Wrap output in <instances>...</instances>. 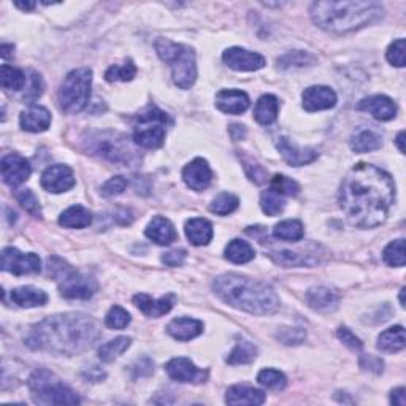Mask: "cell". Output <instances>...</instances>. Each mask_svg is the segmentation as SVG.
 <instances>
[{
    "label": "cell",
    "instance_id": "cell-3",
    "mask_svg": "<svg viewBox=\"0 0 406 406\" xmlns=\"http://www.w3.org/2000/svg\"><path fill=\"white\" fill-rule=\"evenodd\" d=\"M213 289L225 303L251 315H273L280 310V299L265 283L240 275H223L214 280Z\"/></svg>",
    "mask_w": 406,
    "mask_h": 406
},
{
    "label": "cell",
    "instance_id": "cell-16",
    "mask_svg": "<svg viewBox=\"0 0 406 406\" xmlns=\"http://www.w3.org/2000/svg\"><path fill=\"white\" fill-rule=\"evenodd\" d=\"M183 179L190 189L202 193V190H205L211 184V168L205 159L197 158L183 168Z\"/></svg>",
    "mask_w": 406,
    "mask_h": 406
},
{
    "label": "cell",
    "instance_id": "cell-8",
    "mask_svg": "<svg viewBox=\"0 0 406 406\" xmlns=\"http://www.w3.org/2000/svg\"><path fill=\"white\" fill-rule=\"evenodd\" d=\"M168 123H170V118L167 113L151 107L148 112L137 118L133 142L148 149L160 148L165 140V127Z\"/></svg>",
    "mask_w": 406,
    "mask_h": 406
},
{
    "label": "cell",
    "instance_id": "cell-32",
    "mask_svg": "<svg viewBox=\"0 0 406 406\" xmlns=\"http://www.w3.org/2000/svg\"><path fill=\"white\" fill-rule=\"evenodd\" d=\"M381 144L382 140L379 133L370 129L359 130L356 135L351 138V148L352 151H356V153H370V151L379 149Z\"/></svg>",
    "mask_w": 406,
    "mask_h": 406
},
{
    "label": "cell",
    "instance_id": "cell-2",
    "mask_svg": "<svg viewBox=\"0 0 406 406\" xmlns=\"http://www.w3.org/2000/svg\"><path fill=\"white\" fill-rule=\"evenodd\" d=\"M98 338L100 329L94 319L80 313H66L36 324L27 335L26 345L31 349L57 356H77L91 349Z\"/></svg>",
    "mask_w": 406,
    "mask_h": 406
},
{
    "label": "cell",
    "instance_id": "cell-42",
    "mask_svg": "<svg viewBox=\"0 0 406 406\" xmlns=\"http://www.w3.org/2000/svg\"><path fill=\"white\" fill-rule=\"evenodd\" d=\"M270 189H273L275 193L283 197H294L299 194L300 186L297 184V181H294L292 178H287L284 175H275L271 178Z\"/></svg>",
    "mask_w": 406,
    "mask_h": 406
},
{
    "label": "cell",
    "instance_id": "cell-53",
    "mask_svg": "<svg viewBox=\"0 0 406 406\" xmlns=\"http://www.w3.org/2000/svg\"><path fill=\"white\" fill-rule=\"evenodd\" d=\"M184 260H186V251H183V249L165 253L164 256H162V262L168 266H179L184 264Z\"/></svg>",
    "mask_w": 406,
    "mask_h": 406
},
{
    "label": "cell",
    "instance_id": "cell-36",
    "mask_svg": "<svg viewBox=\"0 0 406 406\" xmlns=\"http://www.w3.org/2000/svg\"><path fill=\"white\" fill-rule=\"evenodd\" d=\"M257 357V347L254 346L251 341L243 340L240 343H236L234 351L229 354L227 363L230 365H245L251 363L254 359Z\"/></svg>",
    "mask_w": 406,
    "mask_h": 406
},
{
    "label": "cell",
    "instance_id": "cell-57",
    "mask_svg": "<svg viewBox=\"0 0 406 406\" xmlns=\"http://www.w3.org/2000/svg\"><path fill=\"white\" fill-rule=\"evenodd\" d=\"M15 5L18 8H21V10H26V11H29V10H33L36 8V2H15Z\"/></svg>",
    "mask_w": 406,
    "mask_h": 406
},
{
    "label": "cell",
    "instance_id": "cell-40",
    "mask_svg": "<svg viewBox=\"0 0 406 406\" xmlns=\"http://www.w3.org/2000/svg\"><path fill=\"white\" fill-rule=\"evenodd\" d=\"M239 205H240L239 197L229 193H223L211 202L210 210L214 214H219V216H225V214L234 213L236 208H239Z\"/></svg>",
    "mask_w": 406,
    "mask_h": 406
},
{
    "label": "cell",
    "instance_id": "cell-5",
    "mask_svg": "<svg viewBox=\"0 0 406 406\" xmlns=\"http://www.w3.org/2000/svg\"><path fill=\"white\" fill-rule=\"evenodd\" d=\"M154 46L160 59L172 67L173 81H175L178 88H193L197 80V62L194 50L167 38H159Z\"/></svg>",
    "mask_w": 406,
    "mask_h": 406
},
{
    "label": "cell",
    "instance_id": "cell-37",
    "mask_svg": "<svg viewBox=\"0 0 406 406\" xmlns=\"http://www.w3.org/2000/svg\"><path fill=\"white\" fill-rule=\"evenodd\" d=\"M0 83L5 89L10 91H21L26 84V75L21 70L10 66H2L0 68Z\"/></svg>",
    "mask_w": 406,
    "mask_h": 406
},
{
    "label": "cell",
    "instance_id": "cell-9",
    "mask_svg": "<svg viewBox=\"0 0 406 406\" xmlns=\"http://www.w3.org/2000/svg\"><path fill=\"white\" fill-rule=\"evenodd\" d=\"M91 151L94 154L102 156L114 164H132L137 159V151L132 148V144L127 142L124 135L113 132L98 133L91 140Z\"/></svg>",
    "mask_w": 406,
    "mask_h": 406
},
{
    "label": "cell",
    "instance_id": "cell-47",
    "mask_svg": "<svg viewBox=\"0 0 406 406\" xmlns=\"http://www.w3.org/2000/svg\"><path fill=\"white\" fill-rule=\"evenodd\" d=\"M276 338L280 340L283 345L297 346L306 340V333L303 329H299V327H284L276 333Z\"/></svg>",
    "mask_w": 406,
    "mask_h": 406
},
{
    "label": "cell",
    "instance_id": "cell-25",
    "mask_svg": "<svg viewBox=\"0 0 406 406\" xmlns=\"http://www.w3.org/2000/svg\"><path fill=\"white\" fill-rule=\"evenodd\" d=\"M225 402L229 405H251L257 406L265 402V393L259 389L248 386H232L225 396Z\"/></svg>",
    "mask_w": 406,
    "mask_h": 406
},
{
    "label": "cell",
    "instance_id": "cell-31",
    "mask_svg": "<svg viewBox=\"0 0 406 406\" xmlns=\"http://www.w3.org/2000/svg\"><path fill=\"white\" fill-rule=\"evenodd\" d=\"M406 345L405 329L402 326L391 327L378 336V347L384 352H398Z\"/></svg>",
    "mask_w": 406,
    "mask_h": 406
},
{
    "label": "cell",
    "instance_id": "cell-28",
    "mask_svg": "<svg viewBox=\"0 0 406 406\" xmlns=\"http://www.w3.org/2000/svg\"><path fill=\"white\" fill-rule=\"evenodd\" d=\"M11 300L21 308H36V306H43L48 301V295L42 289L26 286L11 291Z\"/></svg>",
    "mask_w": 406,
    "mask_h": 406
},
{
    "label": "cell",
    "instance_id": "cell-46",
    "mask_svg": "<svg viewBox=\"0 0 406 406\" xmlns=\"http://www.w3.org/2000/svg\"><path fill=\"white\" fill-rule=\"evenodd\" d=\"M270 256L276 264L284 265V266L311 265L310 260H306V256H301L300 253H294V251H278V253H271Z\"/></svg>",
    "mask_w": 406,
    "mask_h": 406
},
{
    "label": "cell",
    "instance_id": "cell-49",
    "mask_svg": "<svg viewBox=\"0 0 406 406\" xmlns=\"http://www.w3.org/2000/svg\"><path fill=\"white\" fill-rule=\"evenodd\" d=\"M387 61L396 67H405V40L398 38L393 42L391 46H389L387 53H386Z\"/></svg>",
    "mask_w": 406,
    "mask_h": 406
},
{
    "label": "cell",
    "instance_id": "cell-13",
    "mask_svg": "<svg viewBox=\"0 0 406 406\" xmlns=\"http://www.w3.org/2000/svg\"><path fill=\"white\" fill-rule=\"evenodd\" d=\"M224 62L236 72H256L265 67V57L259 53L243 50V48H229L223 54Z\"/></svg>",
    "mask_w": 406,
    "mask_h": 406
},
{
    "label": "cell",
    "instance_id": "cell-21",
    "mask_svg": "<svg viewBox=\"0 0 406 406\" xmlns=\"http://www.w3.org/2000/svg\"><path fill=\"white\" fill-rule=\"evenodd\" d=\"M216 107L225 114H241L249 108V97L243 91L224 89L216 96Z\"/></svg>",
    "mask_w": 406,
    "mask_h": 406
},
{
    "label": "cell",
    "instance_id": "cell-22",
    "mask_svg": "<svg viewBox=\"0 0 406 406\" xmlns=\"http://www.w3.org/2000/svg\"><path fill=\"white\" fill-rule=\"evenodd\" d=\"M144 234H146L149 240H153L160 246L170 245V243H173L178 239L175 225L168 221L167 218H162V216H156L153 221L149 223L146 230H144Z\"/></svg>",
    "mask_w": 406,
    "mask_h": 406
},
{
    "label": "cell",
    "instance_id": "cell-29",
    "mask_svg": "<svg viewBox=\"0 0 406 406\" xmlns=\"http://www.w3.org/2000/svg\"><path fill=\"white\" fill-rule=\"evenodd\" d=\"M92 223V213L88 208L73 205L61 214L59 224L67 229H84Z\"/></svg>",
    "mask_w": 406,
    "mask_h": 406
},
{
    "label": "cell",
    "instance_id": "cell-26",
    "mask_svg": "<svg viewBox=\"0 0 406 406\" xmlns=\"http://www.w3.org/2000/svg\"><path fill=\"white\" fill-rule=\"evenodd\" d=\"M20 123L22 130L45 132L51 124V113L43 107H31L21 114Z\"/></svg>",
    "mask_w": 406,
    "mask_h": 406
},
{
    "label": "cell",
    "instance_id": "cell-43",
    "mask_svg": "<svg viewBox=\"0 0 406 406\" xmlns=\"http://www.w3.org/2000/svg\"><path fill=\"white\" fill-rule=\"evenodd\" d=\"M137 73V67L133 66V62L129 61L123 63V66H112L105 72V80L113 83V81H130L133 80Z\"/></svg>",
    "mask_w": 406,
    "mask_h": 406
},
{
    "label": "cell",
    "instance_id": "cell-41",
    "mask_svg": "<svg viewBox=\"0 0 406 406\" xmlns=\"http://www.w3.org/2000/svg\"><path fill=\"white\" fill-rule=\"evenodd\" d=\"M384 262L391 266H403L406 262L405 256V240L400 239L392 243H389L387 248L382 253Z\"/></svg>",
    "mask_w": 406,
    "mask_h": 406
},
{
    "label": "cell",
    "instance_id": "cell-15",
    "mask_svg": "<svg viewBox=\"0 0 406 406\" xmlns=\"http://www.w3.org/2000/svg\"><path fill=\"white\" fill-rule=\"evenodd\" d=\"M165 371L173 381L178 382H194V384H200V382H205L208 379V371L197 368L186 357L172 359L170 362H167Z\"/></svg>",
    "mask_w": 406,
    "mask_h": 406
},
{
    "label": "cell",
    "instance_id": "cell-18",
    "mask_svg": "<svg viewBox=\"0 0 406 406\" xmlns=\"http://www.w3.org/2000/svg\"><path fill=\"white\" fill-rule=\"evenodd\" d=\"M276 148H278V151H280V154L283 156V159L292 167H301V165L311 164L313 160L317 159V153L315 149L300 148L286 137L278 138Z\"/></svg>",
    "mask_w": 406,
    "mask_h": 406
},
{
    "label": "cell",
    "instance_id": "cell-19",
    "mask_svg": "<svg viewBox=\"0 0 406 406\" xmlns=\"http://www.w3.org/2000/svg\"><path fill=\"white\" fill-rule=\"evenodd\" d=\"M359 112H367L378 121H391L397 116V105L392 98L386 96L367 97L359 102Z\"/></svg>",
    "mask_w": 406,
    "mask_h": 406
},
{
    "label": "cell",
    "instance_id": "cell-51",
    "mask_svg": "<svg viewBox=\"0 0 406 406\" xmlns=\"http://www.w3.org/2000/svg\"><path fill=\"white\" fill-rule=\"evenodd\" d=\"M43 92V81L42 77L37 72H31V84H29V89L26 91L24 94V100H36L40 96H42Z\"/></svg>",
    "mask_w": 406,
    "mask_h": 406
},
{
    "label": "cell",
    "instance_id": "cell-20",
    "mask_svg": "<svg viewBox=\"0 0 406 406\" xmlns=\"http://www.w3.org/2000/svg\"><path fill=\"white\" fill-rule=\"evenodd\" d=\"M175 301H176L175 294H167L159 300H153L146 294H137L135 297H133V303H135L137 308L148 317H160L167 315V313L173 308Z\"/></svg>",
    "mask_w": 406,
    "mask_h": 406
},
{
    "label": "cell",
    "instance_id": "cell-58",
    "mask_svg": "<svg viewBox=\"0 0 406 406\" xmlns=\"http://www.w3.org/2000/svg\"><path fill=\"white\" fill-rule=\"evenodd\" d=\"M403 140H405V132L402 130V132H400L398 135H397V140H396V142H397V146H398V149H400V153H402V154H405V144H403Z\"/></svg>",
    "mask_w": 406,
    "mask_h": 406
},
{
    "label": "cell",
    "instance_id": "cell-50",
    "mask_svg": "<svg viewBox=\"0 0 406 406\" xmlns=\"http://www.w3.org/2000/svg\"><path fill=\"white\" fill-rule=\"evenodd\" d=\"M127 188V179L124 176H113L102 186V195L103 197H114L123 194Z\"/></svg>",
    "mask_w": 406,
    "mask_h": 406
},
{
    "label": "cell",
    "instance_id": "cell-39",
    "mask_svg": "<svg viewBox=\"0 0 406 406\" xmlns=\"http://www.w3.org/2000/svg\"><path fill=\"white\" fill-rule=\"evenodd\" d=\"M316 62V57L311 53H306V51L301 50H295V51H289L287 54H284L283 57L278 59V63L283 68H289V67H308L313 66Z\"/></svg>",
    "mask_w": 406,
    "mask_h": 406
},
{
    "label": "cell",
    "instance_id": "cell-4",
    "mask_svg": "<svg viewBox=\"0 0 406 406\" xmlns=\"http://www.w3.org/2000/svg\"><path fill=\"white\" fill-rule=\"evenodd\" d=\"M310 13L324 31L346 33L381 18L382 7L378 2H315Z\"/></svg>",
    "mask_w": 406,
    "mask_h": 406
},
{
    "label": "cell",
    "instance_id": "cell-44",
    "mask_svg": "<svg viewBox=\"0 0 406 406\" xmlns=\"http://www.w3.org/2000/svg\"><path fill=\"white\" fill-rule=\"evenodd\" d=\"M105 324H107V327L114 329V330L126 329L130 324V315L124 308H121V306L114 305L107 313Z\"/></svg>",
    "mask_w": 406,
    "mask_h": 406
},
{
    "label": "cell",
    "instance_id": "cell-45",
    "mask_svg": "<svg viewBox=\"0 0 406 406\" xmlns=\"http://www.w3.org/2000/svg\"><path fill=\"white\" fill-rule=\"evenodd\" d=\"M257 381H259V384H262L264 387H269V389H283L287 384L286 376H284L281 371L273 370V368H266L260 371L257 376Z\"/></svg>",
    "mask_w": 406,
    "mask_h": 406
},
{
    "label": "cell",
    "instance_id": "cell-52",
    "mask_svg": "<svg viewBox=\"0 0 406 406\" xmlns=\"http://www.w3.org/2000/svg\"><path fill=\"white\" fill-rule=\"evenodd\" d=\"M336 335H338V338L343 341V345H346L347 347H351L352 351H361L362 349V346H363L362 340L359 338V336L354 335L347 327H340L338 332H336Z\"/></svg>",
    "mask_w": 406,
    "mask_h": 406
},
{
    "label": "cell",
    "instance_id": "cell-48",
    "mask_svg": "<svg viewBox=\"0 0 406 406\" xmlns=\"http://www.w3.org/2000/svg\"><path fill=\"white\" fill-rule=\"evenodd\" d=\"M16 199H18L22 208H24L27 213H31L32 216H36V218L42 216V206H40L38 199L32 190H29V189L21 190V193H18V195H16Z\"/></svg>",
    "mask_w": 406,
    "mask_h": 406
},
{
    "label": "cell",
    "instance_id": "cell-23",
    "mask_svg": "<svg viewBox=\"0 0 406 406\" xmlns=\"http://www.w3.org/2000/svg\"><path fill=\"white\" fill-rule=\"evenodd\" d=\"M167 332L178 341H189L203 332V324L193 317H178L168 324Z\"/></svg>",
    "mask_w": 406,
    "mask_h": 406
},
{
    "label": "cell",
    "instance_id": "cell-1",
    "mask_svg": "<svg viewBox=\"0 0 406 406\" xmlns=\"http://www.w3.org/2000/svg\"><path fill=\"white\" fill-rule=\"evenodd\" d=\"M393 199L396 184L389 173L371 164H357L341 183L338 203L352 225L373 229L386 221Z\"/></svg>",
    "mask_w": 406,
    "mask_h": 406
},
{
    "label": "cell",
    "instance_id": "cell-10",
    "mask_svg": "<svg viewBox=\"0 0 406 406\" xmlns=\"http://www.w3.org/2000/svg\"><path fill=\"white\" fill-rule=\"evenodd\" d=\"M61 295L70 300H88L97 292L98 284L94 278L67 266V270L59 276Z\"/></svg>",
    "mask_w": 406,
    "mask_h": 406
},
{
    "label": "cell",
    "instance_id": "cell-14",
    "mask_svg": "<svg viewBox=\"0 0 406 406\" xmlns=\"http://www.w3.org/2000/svg\"><path fill=\"white\" fill-rule=\"evenodd\" d=\"M75 186V176L70 167L57 164L46 168L42 175V188L48 193L62 194Z\"/></svg>",
    "mask_w": 406,
    "mask_h": 406
},
{
    "label": "cell",
    "instance_id": "cell-30",
    "mask_svg": "<svg viewBox=\"0 0 406 406\" xmlns=\"http://www.w3.org/2000/svg\"><path fill=\"white\" fill-rule=\"evenodd\" d=\"M278 108H280V103H278V98L275 96H262L259 98L256 110H254V118H256L259 124L270 126L276 121Z\"/></svg>",
    "mask_w": 406,
    "mask_h": 406
},
{
    "label": "cell",
    "instance_id": "cell-17",
    "mask_svg": "<svg viewBox=\"0 0 406 406\" xmlns=\"http://www.w3.org/2000/svg\"><path fill=\"white\" fill-rule=\"evenodd\" d=\"M301 100H303V108L306 112L315 113L333 108L336 105V94L327 86H311L303 91Z\"/></svg>",
    "mask_w": 406,
    "mask_h": 406
},
{
    "label": "cell",
    "instance_id": "cell-35",
    "mask_svg": "<svg viewBox=\"0 0 406 406\" xmlns=\"http://www.w3.org/2000/svg\"><path fill=\"white\" fill-rule=\"evenodd\" d=\"M273 235H275V239L281 241H291V243L300 241L305 235L303 224H301L300 221H295V219H287V221H283L275 225Z\"/></svg>",
    "mask_w": 406,
    "mask_h": 406
},
{
    "label": "cell",
    "instance_id": "cell-56",
    "mask_svg": "<svg viewBox=\"0 0 406 406\" xmlns=\"http://www.w3.org/2000/svg\"><path fill=\"white\" fill-rule=\"evenodd\" d=\"M230 137L234 138V140H241V137L245 135V127L240 126V124H234V126H230Z\"/></svg>",
    "mask_w": 406,
    "mask_h": 406
},
{
    "label": "cell",
    "instance_id": "cell-38",
    "mask_svg": "<svg viewBox=\"0 0 406 406\" xmlns=\"http://www.w3.org/2000/svg\"><path fill=\"white\" fill-rule=\"evenodd\" d=\"M260 206H262V211L269 216H276L280 214L284 206H286V202H284V197L275 193L273 189H266L260 195Z\"/></svg>",
    "mask_w": 406,
    "mask_h": 406
},
{
    "label": "cell",
    "instance_id": "cell-54",
    "mask_svg": "<svg viewBox=\"0 0 406 406\" xmlns=\"http://www.w3.org/2000/svg\"><path fill=\"white\" fill-rule=\"evenodd\" d=\"M246 172H248V176L253 179V181L256 183H264L265 178H266V173L262 168V165L259 164H246Z\"/></svg>",
    "mask_w": 406,
    "mask_h": 406
},
{
    "label": "cell",
    "instance_id": "cell-12",
    "mask_svg": "<svg viewBox=\"0 0 406 406\" xmlns=\"http://www.w3.org/2000/svg\"><path fill=\"white\" fill-rule=\"evenodd\" d=\"M0 167H2L3 183L8 184L10 188H18L20 184L27 181L32 173L29 160L16 153L3 156Z\"/></svg>",
    "mask_w": 406,
    "mask_h": 406
},
{
    "label": "cell",
    "instance_id": "cell-33",
    "mask_svg": "<svg viewBox=\"0 0 406 406\" xmlns=\"http://www.w3.org/2000/svg\"><path fill=\"white\" fill-rule=\"evenodd\" d=\"M130 343H132V338H129V336H118V338L110 340L108 343L98 347V359L107 363L113 362L114 359L123 356V354L129 349Z\"/></svg>",
    "mask_w": 406,
    "mask_h": 406
},
{
    "label": "cell",
    "instance_id": "cell-6",
    "mask_svg": "<svg viewBox=\"0 0 406 406\" xmlns=\"http://www.w3.org/2000/svg\"><path fill=\"white\" fill-rule=\"evenodd\" d=\"M29 389L37 403L42 405H78L80 397L70 387L48 370L33 371L29 378Z\"/></svg>",
    "mask_w": 406,
    "mask_h": 406
},
{
    "label": "cell",
    "instance_id": "cell-24",
    "mask_svg": "<svg viewBox=\"0 0 406 406\" xmlns=\"http://www.w3.org/2000/svg\"><path fill=\"white\" fill-rule=\"evenodd\" d=\"M306 301L311 306L313 310L317 311H329L336 308L340 301V294L335 291V289H330L326 286H319V287H311L308 292H306Z\"/></svg>",
    "mask_w": 406,
    "mask_h": 406
},
{
    "label": "cell",
    "instance_id": "cell-34",
    "mask_svg": "<svg viewBox=\"0 0 406 406\" xmlns=\"http://www.w3.org/2000/svg\"><path fill=\"white\" fill-rule=\"evenodd\" d=\"M256 256L251 245L243 240H232L225 248V259L232 264H246Z\"/></svg>",
    "mask_w": 406,
    "mask_h": 406
},
{
    "label": "cell",
    "instance_id": "cell-11",
    "mask_svg": "<svg viewBox=\"0 0 406 406\" xmlns=\"http://www.w3.org/2000/svg\"><path fill=\"white\" fill-rule=\"evenodd\" d=\"M2 270L16 276L33 275L42 270V262L37 254H24L16 248H5L2 251Z\"/></svg>",
    "mask_w": 406,
    "mask_h": 406
},
{
    "label": "cell",
    "instance_id": "cell-27",
    "mask_svg": "<svg viewBox=\"0 0 406 406\" xmlns=\"http://www.w3.org/2000/svg\"><path fill=\"white\" fill-rule=\"evenodd\" d=\"M186 236L194 246H205L213 239V225L203 218H194L186 223Z\"/></svg>",
    "mask_w": 406,
    "mask_h": 406
},
{
    "label": "cell",
    "instance_id": "cell-55",
    "mask_svg": "<svg viewBox=\"0 0 406 406\" xmlns=\"http://www.w3.org/2000/svg\"><path fill=\"white\" fill-rule=\"evenodd\" d=\"M391 403L397 405V406H405L406 405V391H405V387H398V389H396V391H392Z\"/></svg>",
    "mask_w": 406,
    "mask_h": 406
},
{
    "label": "cell",
    "instance_id": "cell-7",
    "mask_svg": "<svg viewBox=\"0 0 406 406\" xmlns=\"http://www.w3.org/2000/svg\"><path fill=\"white\" fill-rule=\"evenodd\" d=\"M92 70L88 67L77 68L63 78L59 91V103L63 112L77 114L83 112L91 98Z\"/></svg>",
    "mask_w": 406,
    "mask_h": 406
}]
</instances>
